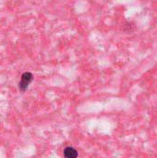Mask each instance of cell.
I'll return each mask as SVG.
<instances>
[{"label": "cell", "instance_id": "cell-1", "mask_svg": "<svg viewBox=\"0 0 157 158\" xmlns=\"http://www.w3.org/2000/svg\"><path fill=\"white\" fill-rule=\"evenodd\" d=\"M32 80H33V75L31 72H24L21 75V80L19 83V90L22 92H25L28 89L30 83L32 81Z\"/></svg>", "mask_w": 157, "mask_h": 158}, {"label": "cell", "instance_id": "cell-2", "mask_svg": "<svg viewBox=\"0 0 157 158\" xmlns=\"http://www.w3.org/2000/svg\"><path fill=\"white\" fill-rule=\"evenodd\" d=\"M79 154L77 152L76 149H74L73 147H66L64 149V156L67 158H76L78 157Z\"/></svg>", "mask_w": 157, "mask_h": 158}]
</instances>
